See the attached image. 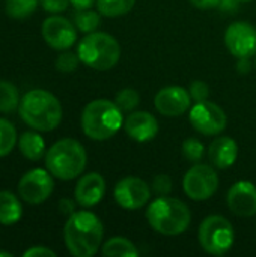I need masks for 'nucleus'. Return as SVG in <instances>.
Segmentation results:
<instances>
[{"mask_svg": "<svg viewBox=\"0 0 256 257\" xmlns=\"http://www.w3.org/2000/svg\"><path fill=\"white\" fill-rule=\"evenodd\" d=\"M104 227L101 220L89 211H75L69 215L63 239L68 251L74 257H92L101 247Z\"/></svg>", "mask_w": 256, "mask_h": 257, "instance_id": "obj_1", "label": "nucleus"}, {"mask_svg": "<svg viewBox=\"0 0 256 257\" xmlns=\"http://www.w3.org/2000/svg\"><path fill=\"white\" fill-rule=\"evenodd\" d=\"M63 110L59 99L42 89L27 92L20 101V117L32 130L48 133L62 122Z\"/></svg>", "mask_w": 256, "mask_h": 257, "instance_id": "obj_2", "label": "nucleus"}, {"mask_svg": "<svg viewBox=\"0 0 256 257\" xmlns=\"http://www.w3.org/2000/svg\"><path fill=\"white\" fill-rule=\"evenodd\" d=\"M149 226L163 236H178L190 226V209L175 197L160 196L146 209Z\"/></svg>", "mask_w": 256, "mask_h": 257, "instance_id": "obj_3", "label": "nucleus"}, {"mask_svg": "<svg viewBox=\"0 0 256 257\" xmlns=\"http://www.w3.org/2000/svg\"><path fill=\"white\" fill-rule=\"evenodd\" d=\"M122 123V110L109 99L91 101L81 113V130L91 140H109L121 130Z\"/></svg>", "mask_w": 256, "mask_h": 257, "instance_id": "obj_4", "label": "nucleus"}, {"mask_svg": "<svg viewBox=\"0 0 256 257\" xmlns=\"http://www.w3.org/2000/svg\"><path fill=\"white\" fill-rule=\"evenodd\" d=\"M88 164V155L83 145L74 139L56 142L45 154L47 170L57 179L71 181L78 178Z\"/></svg>", "mask_w": 256, "mask_h": 257, "instance_id": "obj_5", "label": "nucleus"}, {"mask_svg": "<svg viewBox=\"0 0 256 257\" xmlns=\"http://www.w3.org/2000/svg\"><path fill=\"white\" fill-rule=\"evenodd\" d=\"M77 54L86 66L97 71H107L118 65L121 45L115 36L106 32H92L80 41Z\"/></svg>", "mask_w": 256, "mask_h": 257, "instance_id": "obj_6", "label": "nucleus"}, {"mask_svg": "<svg viewBox=\"0 0 256 257\" xmlns=\"http://www.w3.org/2000/svg\"><path fill=\"white\" fill-rule=\"evenodd\" d=\"M198 238L205 253L211 256H223L232 248L235 232L231 221L225 217L210 215L201 223Z\"/></svg>", "mask_w": 256, "mask_h": 257, "instance_id": "obj_7", "label": "nucleus"}, {"mask_svg": "<svg viewBox=\"0 0 256 257\" xmlns=\"http://www.w3.org/2000/svg\"><path fill=\"white\" fill-rule=\"evenodd\" d=\"M183 188L186 196L195 202L211 199L219 188V176L214 166L193 164L183 178Z\"/></svg>", "mask_w": 256, "mask_h": 257, "instance_id": "obj_8", "label": "nucleus"}, {"mask_svg": "<svg viewBox=\"0 0 256 257\" xmlns=\"http://www.w3.org/2000/svg\"><path fill=\"white\" fill-rule=\"evenodd\" d=\"M189 120L195 131L204 136H219L225 131L228 117L222 107L211 101L195 102L189 111Z\"/></svg>", "mask_w": 256, "mask_h": 257, "instance_id": "obj_9", "label": "nucleus"}, {"mask_svg": "<svg viewBox=\"0 0 256 257\" xmlns=\"http://www.w3.org/2000/svg\"><path fill=\"white\" fill-rule=\"evenodd\" d=\"M54 190L53 175L44 169H32L24 173L18 182V194L20 197L30 203L39 205L45 202Z\"/></svg>", "mask_w": 256, "mask_h": 257, "instance_id": "obj_10", "label": "nucleus"}, {"mask_svg": "<svg viewBox=\"0 0 256 257\" xmlns=\"http://www.w3.org/2000/svg\"><path fill=\"white\" fill-rule=\"evenodd\" d=\"M151 194V185L136 176H127L121 179L113 190V197L116 203L127 211H137L146 206Z\"/></svg>", "mask_w": 256, "mask_h": 257, "instance_id": "obj_11", "label": "nucleus"}, {"mask_svg": "<svg viewBox=\"0 0 256 257\" xmlns=\"http://www.w3.org/2000/svg\"><path fill=\"white\" fill-rule=\"evenodd\" d=\"M225 44L237 59L253 57L256 54V29L247 21H235L225 32Z\"/></svg>", "mask_w": 256, "mask_h": 257, "instance_id": "obj_12", "label": "nucleus"}, {"mask_svg": "<svg viewBox=\"0 0 256 257\" xmlns=\"http://www.w3.org/2000/svg\"><path fill=\"white\" fill-rule=\"evenodd\" d=\"M44 41L54 50H68L77 41V27L68 18L60 15H53L42 23Z\"/></svg>", "mask_w": 256, "mask_h": 257, "instance_id": "obj_13", "label": "nucleus"}, {"mask_svg": "<svg viewBox=\"0 0 256 257\" xmlns=\"http://www.w3.org/2000/svg\"><path fill=\"white\" fill-rule=\"evenodd\" d=\"M192 98L189 90L180 86L163 87L154 98V105L157 111L167 117H178L190 110Z\"/></svg>", "mask_w": 256, "mask_h": 257, "instance_id": "obj_14", "label": "nucleus"}, {"mask_svg": "<svg viewBox=\"0 0 256 257\" xmlns=\"http://www.w3.org/2000/svg\"><path fill=\"white\" fill-rule=\"evenodd\" d=\"M231 212L238 217H253L256 214V187L250 181L235 182L226 197Z\"/></svg>", "mask_w": 256, "mask_h": 257, "instance_id": "obj_15", "label": "nucleus"}, {"mask_svg": "<svg viewBox=\"0 0 256 257\" xmlns=\"http://www.w3.org/2000/svg\"><path fill=\"white\" fill-rule=\"evenodd\" d=\"M124 130L128 137L139 143L151 142L158 134V120L148 111H133L124 120Z\"/></svg>", "mask_w": 256, "mask_h": 257, "instance_id": "obj_16", "label": "nucleus"}, {"mask_svg": "<svg viewBox=\"0 0 256 257\" xmlns=\"http://www.w3.org/2000/svg\"><path fill=\"white\" fill-rule=\"evenodd\" d=\"M104 194H106V181L97 172L83 175L77 182L74 191L75 202L81 208H92L98 205L103 200Z\"/></svg>", "mask_w": 256, "mask_h": 257, "instance_id": "obj_17", "label": "nucleus"}, {"mask_svg": "<svg viewBox=\"0 0 256 257\" xmlns=\"http://www.w3.org/2000/svg\"><path fill=\"white\" fill-rule=\"evenodd\" d=\"M238 158V145L231 137H217L208 148V160L216 169H229Z\"/></svg>", "mask_w": 256, "mask_h": 257, "instance_id": "obj_18", "label": "nucleus"}, {"mask_svg": "<svg viewBox=\"0 0 256 257\" xmlns=\"http://www.w3.org/2000/svg\"><path fill=\"white\" fill-rule=\"evenodd\" d=\"M23 208L15 194L11 191H0V224L12 226L20 221Z\"/></svg>", "mask_w": 256, "mask_h": 257, "instance_id": "obj_19", "label": "nucleus"}, {"mask_svg": "<svg viewBox=\"0 0 256 257\" xmlns=\"http://www.w3.org/2000/svg\"><path fill=\"white\" fill-rule=\"evenodd\" d=\"M20 152L30 161H38L44 157L45 152V142L44 139L33 131L23 133L18 140Z\"/></svg>", "mask_w": 256, "mask_h": 257, "instance_id": "obj_20", "label": "nucleus"}, {"mask_svg": "<svg viewBox=\"0 0 256 257\" xmlns=\"http://www.w3.org/2000/svg\"><path fill=\"white\" fill-rule=\"evenodd\" d=\"M101 253L106 257H136L139 254L136 245L127 238H112L101 245Z\"/></svg>", "mask_w": 256, "mask_h": 257, "instance_id": "obj_21", "label": "nucleus"}, {"mask_svg": "<svg viewBox=\"0 0 256 257\" xmlns=\"http://www.w3.org/2000/svg\"><path fill=\"white\" fill-rule=\"evenodd\" d=\"M136 5V0H97L98 12L109 18H116L128 14Z\"/></svg>", "mask_w": 256, "mask_h": 257, "instance_id": "obj_22", "label": "nucleus"}, {"mask_svg": "<svg viewBox=\"0 0 256 257\" xmlns=\"http://www.w3.org/2000/svg\"><path fill=\"white\" fill-rule=\"evenodd\" d=\"M20 105L17 87L9 81H0V113H14Z\"/></svg>", "mask_w": 256, "mask_h": 257, "instance_id": "obj_23", "label": "nucleus"}, {"mask_svg": "<svg viewBox=\"0 0 256 257\" xmlns=\"http://www.w3.org/2000/svg\"><path fill=\"white\" fill-rule=\"evenodd\" d=\"M100 12L91 11L89 9H77V12L74 14V24L77 27V30L83 32V33H92L98 29L101 18H100Z\"/></svg>", "mask_w": 256, "mask_h": 257, "instance_id": "obj_24", "label": "nucleus"}, {"mask_svg": "<svg viewBox=\"0 0 256 257\" xmlns=\"http://www.w3.org/2000/svg\"><path fill=\"white\" fill-rule=\"evenodd\" d=\"M39 0H6V14L15 20H23L32 15Z\"/></svg>", "mask_w": 256, "mask_h": 257, "instance_id": "obj_25", "label": "nucleus"}, {"mask_svg": "<svg viewBox=\"0 0 256 257\" xmlns=\"http://www.w3.org/2000/svg\"><path fill=\"white\" fill-rule=\"evenodd\" d=\"M15 143H17L15 126L9 120L0 117V158L6 157L14 149Z\"/></svg>", "mask_w": 256, "mask_h": 257, "instance_id": "obj_26", "label": "nucleus"}, {"mask_svg": "<svg viewBox=\"0 0 256 257\" xmlns=\"http://www.w3.org/2000/svg\"><path fill=\"white\" fill-rule=\"evenodd\" d=\"M181 152H183V157L192 163V164H196V163H201L204 155H205V146L204 143L196 139V137H189L183 142V146H181Z\"/></svg>", "mask_w": 256, "mask_h": 257, "instance_id": "obj_27", "label": "nucleus"}, {"mask_svg": "<svg viewBox=\"0 0 256 257\" xmlns=\"http://www.w3.org/2000/svg\"><path fill=\"white\" fill-rule=\"evenodd\" d=\"M115 102L122 111H134L140 102V96H139L137 90L127 87V89H122L116 93Z\"/></svg>", "mask_w": 256, "mask_h": 257, "instance_id": "obj_28", "label": "nucleus"}, {"mask_svg": "<svg viewBox=\"0 0 256 257\" xmlns=\"http://www.w3.org/2000/svg\"><path fill=\"white\" fill-rule=\"evenodd\" d=\"M80 57L77 53H72V51H68V50H63V53H60L56 59V68L57 71L60 72H72L77 69L78 63H80Z\"/></svg>", "mask_w": 256, "mask_h": 257, "instance_id": "obj_29", "label": "nucleus"}, {"mask_svg": "<svg viewBox=\"0 0 256 257\" xmlns=\"http://www.w3.org/2000/svg\"><path fill=\"white\" fill-rule=\"evenodd\" d=\"M151 190L152 193L160 197V196H169L170 191H172V179L169 175H157L154 179H152V184H151Z\"/></svg>", "mask_w": 256, "mask_h": 257, "instance_id": "obj_30", "label": "nucleus"}, {"mask_svg": "<svg viewBox=\"0 0 256 257\" xmlns=\"http://www.w3.org/2000/svg\"><path fill=\"white\" fill-rule=\"evenodd\" d=\"M189 93H190L192 101L202 102V101H207L208 99V96H210V87H208L207 83H204L201 80H196V81H192L190 83Z\"/></svg>", "mask_w": 256, "mask_h": 257, "instance_id": "obj_31", "label": "nucleus"}, {"mask_svg": "<svg viewBox=\"0 0 256 257\" xmlns=\"http://www.w3.org/2000/svg\"><path fill=\"white\" fill-rule=\"evenodd\" d=\"M39 3L47 12L59 14V12H63L68 8L69 0H39Z\"/></svg>", "mask_w": 256, "mask_h": 257, "instance_id": "obj_32", "label": "nucleus"}, {"mask_svg": "<svg viewBox=\"0 0 256 257\" xmlns=\"http://www.w3.org/2000/svg\"><path fill=\"white\" fill-rule=\"evenodd\" d=\"M24 257H36V256H48V257H54L56 253L51 251L50 248H45V247H32L29 250L24 251Z\"/></svg>", "mask_w": 256, "mask_h": 257, "instance_id": "obj_33", "label": "nucleus"}, {"mask_svg": "<svg viewBox=\"0 0 256 257\" xmlns=\"http://www.w3.org/2000/svg\"><path fill=\"white\" fill-rule=\"evenodd\" d=\"M222 0H190V3L198 9H214L220 6Z\"/></svg>", "mask_w": 256, "mask_h": 257, "instance_id": "obj_34", "label": "nucleus"}, {"mask_svg": "<svg viewBox=\"0 0 256 257\" xmlns=\"http://www.w3.org/2000/svg\"><path fill=\"white\" fill-rule=\"evenodd\" d=\"M59 209L63 215H72L75 212V203L71 199H62L59 202Z\"/></svg>", "mask_w": 256, "mask_h": 257, "instance_id": "obj_35", "label": "nucleus"}, {"mask_svg": "<svg viewBox=\"0 0 256 257\" xmlns=\"http://www.w3.org/2000/svg\"><path fill=\"white\" fill-rule=\"evenodd\" d=\"M237 69H238V72H241V74H247V72H250V69H252L250 57H243V59H238Z\"/></svg>", "mask_w": 256, "mask_h": 257, "instance_id": "obj_36", "label": "nucleus"}, {"mask_svg": "<svg viewBox=\"0 0 256 257\" xmlns=\"http://www.w3.org/2000/svg\"><path fill=\"white\" fill-rule=\"evenodd\" d=\"M69 3L75 9H89L94 3H97V0H69Z\"/></svg>", "mask_w": 256, "mask_h": 257, "instance_id": "obj_37", "label": "nucleus"}, {"mask_svg": "<svg viewBox=\"0 0 256 257\" xmlns=\"http://www.w3.org/2000/svg\"><path fill=\"white\" fill-rule=\"evenodd\" d=\"M238 2H240V0H222L219 8H222V9H225V11H235Z\"/></svg>", "mask_w": 256, "mask_h": 257, "instance_id": "obj_38", "label": "nucleus"}, {"mask_svg": "<svg viewBox=\"0 0 256 257\" xmlns=\"http://www.w3.org/2000/svg\"><path fill=\"white\" fill-rule=\"evenodd\" d=\"M0 257H12V253H8V251H0Z\"/></svg>", "mask_w": 256, "mask_h": 257, "instance_id": "obj_39", "label": "nucleus"}, {"mask_svg": "<svg viewBox=\"0 0 256 257\" xmlns=\"http://www.w3.org/2000/svg\"><path fill=\"white\" fill-rule=\"evenodd\" d=\"M240 2H250V0H240Z\"/></svg>", "mask_w": 256, "mask_h": 257, "instance_id": "obj_40", "label": "nucleus"}, {"mask_svg": "<svg viewBox=\"0 0 256 257\" xmlns=\"http://www.w3.org/2000/svg\"><path fill=\"white\" fill-rule=\"evenodd\" d=\"M255 66H256V57H255Z\"/></svg>", "mask_w": 256, "mask_h": 257, "instance_id": "obj_41", "label": "nucleus"}]
</instances>
